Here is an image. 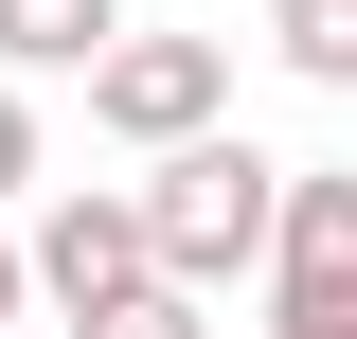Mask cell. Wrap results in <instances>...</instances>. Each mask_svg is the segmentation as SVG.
<instances>
[{
  "label": "cell",
  "mask_w": 357,
  "mask_h": 339,
  "mask_svg": "<svg viewBox=\"0 0 357 339\" xmlns=\"http://www.w3.org/2000/svg\"><path fill=\"white\" fill-rule=\"evenodd\" d=\"M18 303H36V250H18V232H0V339H18Z\"/></svg>",
  "instance_id": "9c48e42d"
},
{
  "label": "cell",
  "mask_w": 357,
  "mask_h": 339,
  "mask_svg": "<svg viewBox=\"0 0 357 339\" xmlns=\"http://www.w3.org/2000/svg\"><path fill=\"white\" fill-rule=\"evenodd\" d=\"M268 54L304 89H357V0H268Z\"/></svg>",
  "instance_id": "8992f818"
},
{
  "label": "cell",
  "mask_w": 357,
  "mask_h": 339,
  "mask_svg": "<svg viewBox=\"0 0 357 339\" xmlns=\"http://www.w3.org/2000/svg\"><path fill=\"white\" fill-rule=\"evenodd\" d=\"M54 339H215V322H197V286H126L107 322H54Z\"/></svg>",
  "instance_id": "52a82bcc"
},
{
  "label": "cell",
  "mask_w": 357,
  "mask_h": 339,
  "mask_svg": "<svg viewBox=\"0 0 357 339\" xmlns=\"http://www.w3.org/2000/svg\"><path fill=\"white\" fill-rule=\"evenodd\" d=\"M286 179L304 161H268V143H232V126H197V143H161V179H143V232H161V286H250L268 268V232H286Z\"/></svg>",
  "instance_id": "6da1fadb"
},
{
  "label": "cell",
  "mask_w": 357,
  "mask_h": 339,
  "mask_svg": "<svg viewBox=\"0 0 357 339\" xmlns=\"http://www.w3.org/2000/svg\"><path fill=\"white\" fill-rule=\"evenodd\" d=\"M126 286H161V232H143V179H126V197H89V179H72V197L36 214V303H54V322H107Z\"/></svg>",
  "instance_id": "277c9868"
},
{
  "label": "cell",
  "mask_w": 357,
  "mask_h": 339,
  "mask_svg": "<svg viewBox=\"0 0 357 339\" xmlns=\"http://www.w3.org/2000/svg\"><path fill=\"white\" fill-rule=\"evenodd\" d=\"M215 107H232V36H143V18H126V36H107V72H89V126L143 143V161H161V143H197Z\"/></svg>",
  "instance_id": "7a4b0ae2"
},
{
  "label": "cell",
  "mask_w": 357,
  "mask_h": 339,
  "mask_svg": "<svg viewBox=\"0 0 357 339\" xmlns=\"http://www.w3.org/2000/svg\"><path fill=\"white\" fill-rule=\"evenodd\" d=\"M268 339H357V179L304 161L286 232H268Z\"/></svg>",
  "instance_id": "3957f363"
},
{
  "label": "cell",
  "mask_w": 357,
  "mask_h": 339,
  "mask_svg": "<svg viewBox=\"0 0 357 339\" xmlns=\"http://www.w3.org/2000/svg\"><path fill=\"white\" fill-rule=\"evenodd\" d=\"M126 0H0V72H107Z\"/></svg>",
  "instance_id": "5b68a950"
},
{
  "label": "cell",
  "mask_w": 357,
  "mask_h": 339,
  "mask_svg": "<svg viewBox=\"0 0 357 339\" xmlns=\"http://www.w3.org/2000/svg\"><path fill=\"white\" fill-rule=\"evenodd\" d=\"M36 179V107H18V72H0V197Z\"/></svg>",
  "instance_id": "ba28073f"
}]
</instances>
